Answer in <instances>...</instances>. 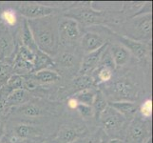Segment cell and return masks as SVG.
Returning a JSON list of instances; mask_svg holds the SVG:
<instances>
[{"instance_id": "cell-32", "label": "cell", "mask_w": 153, "mask_h": 143, "mask_svg": "<svg viewBox=\"0 0 153 143\" xmlns=\"http://www.w3.org/2000/svg\"><path fill=\"white\" fill-rule=\"evenodd\" d=\"M76 110L78 111V113L81 115V116H83V118H91V116H93V110L91 106L79 103Z\"/></svg>"}, {"instance_id": "cell-28", "label": "cell", "mask_w": 153, "mask_h": 143, "mask_svg": "<svg viewBox=\"0 0 153 143\" xmlns=\"http://www.w3.org/2000/svg\"><path fill=\"white\" fill-rule=\"evenodd\" d=\"M0 18L3 21L4 26L10 28V27H14L17 23V14L15 13V10H12V9H7L3 10L1 13V15H0Z\"/></svg>"}, {"instance_id": "cell-7", "label": "cell", "mask_w": 153, "mask_h": 143, "mask_svg": "<svg viewBox=\"0 0 153 143\" xmlns=\"http://www.w3.org/2000/svg\"><path fill=\"white\" fill-rule=\"evenodd\" d=\"M19 13L23 15L27 20L43 18L47 16L53 15L57 12V9L54 7L46 6V5L33 4V3H24L18 7Z\"/></svg>"}, {"instance_id": "cell-14", "label": "cell", "mask_w": 153, "mask_h": 143, "mask_svg": "<svg viewBox=\"0 0 153 143\" xmlns=\"http://www.w3.org/2000/svg\"><path fill=\"white\" fill-rule=\"evenodd\" d=\"M84 133L83 130L79 128L64 126L59 130L55 136V143H72L78 139Z\"/></svg>"}, {"instance_id": "cell-31", "label": "cell", "mask_w": 153, "mask_h": 143, "mask_svg": "<svg viewBox=\"0 0 153 143\" xmlns=\"http://www.w3.org/2000/svg\"><path fill=\"white\" fill-rule=\"evenodd\" d=\"M140 113L143 118H149L152 115V101L151 99H147L140 106Z\"/></svg>"}, {"instance_id": "cell-3", "label": "cell", "mask_w": 153, "mask_h": 143, "mask_svg": "<svg viewBox=\"0 0 153 143\" xmlns=\"http://www.w3.org/2000/svg\"><path fill=\"white\" fill-rule=\"evenodd\" d=\"M66 17L71 18L78 24L81 23L87 27L94 24H101L105 20L103 13L93 9L91 5L88 4H83L70 10L66 13Z\"/></svg>"}, {"instance_id": "cell-9", "label": "cell", "mask_w": 153, "mask_h": 143, "mask_svg": "<svg viewBox=\"0 0 153 143\" xmlns=\"http://www.w3.org/2000/svg\"><path fill=\"white\" fill-rule=\"evenodd\" d=\"M108 88L110 94H113L115 99H119V101H130L135 98L137 94L135 88L125 80L115 82Z\"/></svg>"}, {"instance_id": "cell-25", "label": "cell", "mask_w": 153, "mask_h": 143, "mask_svg": "<svg viewBox=\"0 0 153 143\" xmlns=\"http://www.w3.org/2000/svg\"><path fill=\"white\" fill-rule=\"evenodd\" d=\"M96 93H97L96 90L91 88V89H88V90H84V91H81V92H78L73 95V97L76 98L78 103L91 106L93 103L94 97H95Z\"/></svg>"}, {"instance_id": "cell-8", "label": "cell", "mask_w": 153, "mask_h": 143, "mask_svg": "<svg viewBox=\"0 0 153 143\" xmlns=\"http://www.w3.org/2000/svg\"><path fill=\"white\" fill-rule=\"evenodd\" d=\"M108 48V44L107 43L100 49L85 55L80 65V70H79L81 75H89V73H92L96 70Z\"/></svg>"}, {"instance_id": "cell-17", "label": "cell", "mask_w": 153, "mask_h": 143, "mask_svg": "<svg viewBox=\"0 0 153 143\" xmlns=\"http://www.w3.org/2000/svg\"><path fill=\"white\" fill-rule=\"evenodd\" d=\"M34 60H33V70L31 73L39 72L42 70H48L51 67L55 66V62L52 60V58L45 52L38 50L34 54Z\"/></svg>"}, {"instance_id": "cell-26", "label": "cell", "mask_w": 153, "mask_h": 143, "mask_svg": "<svg viewBox=\"0 0 153 143\" xmlns=\"http://www.w3.org/2000/svg\"><path fill=\"white\" fill-rule=\"evenodd\" d=\"M57 64L62 68L71 69L76 64V55L70 51H65L61 52L57 60Z\"/></svg>"}, {"instance_id": "cell-33", "label": "cell", "mask_w": 153, "mask_h": 143, "mask_svg": "<svg viewBox=\"0 0 153 143\" xmlns=\"http://www.w3.org/2000/svg\"><path fill=\"white\" fill-rule=\"evenodd\" d=\"M78 104L79 103H78V101H77L74 97H71L70 99L68 100V108L71 109V110H75L77 108Z\"/></svg>"}, {"instance_id": "cell-11", "label": "cell", "mask_w": 153, "mask_h": 143, "mask_svg": "<svg viewBox=\"0 0 153 143\" xmlns=\"http://www.w3.org/2000/svg\"><path fill=\"white\" fill-rule=\"evenodd\" d=\"M80 43L82 50L86 54H89V52H92L100 49L105 44H107V42H105V39L101 34L89 31V33H86L82 36Z\"/></svg>"}, {"instance_id": "cell-4", "label": "cell", "mask_w": 153, "mask_h": 143, "mask_svg": "<svg viewBox=\"0 0 153 143\" xmlns=\"http://www.w3.org/2000/svg\"><path fill=\"white\" fill-rule=\"evenodd\" d=\"M80 35V27L75 20L68 17L58 20V38L62 46L71 47L75 45Z\"/></svg>"}, {"instance_id": "cell-27", "label": "cell", "mask_w": 153, "mask_h": 143, "mask_svg": "<svg viewBox=\"0 0 153 143\" xmlns=\"http://www.w3.org/2000/svg\"><path fill=\"white\" fill-rule=\"evenodd\" d=\"M13 73V68L12 64L0 61V88L6 85L10 77Z\"/></svg>"}, {"instance_id": "cell-37", "label": "cell", "mask_w": 153, "mask_h": 143, "mask_svg": "<svg viewBox=\"0 0 153 143\" xmlns=\"http://www.w3.org/2000/svg\"><path fill=\"white\" fill-rule=\"evenodd\" d=\"M109 143H122L119 139H112V140H110Z\"/></svg>"}, {"instance_id": "cell-10", "label": "cell", "mask_w": 153, "mask_h": 143, "mask_svg": "<svg viewBox=\"0 0 153 143\" xmlns=\"http://www.w3.org/2000/svg\"><path fill=\"white\" fill-rule=\"evenodd\" d=\"M117 37L120 40L121 44L126 47L129 51V52L133 54L136 58H138L139 60H146L147 54H149V48L145 43L130 39L123 35H117Z\"/></svg>"}, {"instance_id": "cell-19", "label": "cell", "mask_w": 153, "mask_h": 143, "mask_svg": "<svg viewBox=\"0 0 153 143\" xmlns=\"http://www.w3.org/2000/svg\"><path fill=\"white\" fill-rule=\"evenodd\" d=\"M21 42H22V45L21 46L27 48L33 54H34L35 52H37L39 50L37 46H36L33 35L31 34V31L29 27L27 19L24 20L22 29H21Z\"/></svg>"}, {"instance_id": "cell-38", "label": "cell", "mask_w": 153, "mask_h": 143, "mask_svg": "<svg viewBox=\"0 0 153 143\" xmlns=\"http://www.w3.org/2000/svg\"><path fill=\"white\" fill-rule=\"evenodd\" d=\"M0 143H12V140L7 139V141H3V140L1 139V140H0Z\"/></svg>"}, {"instance_id": "cell-30", "label": "cell", "mask_w": 153, "mask_h": 143, "mask_svg": "<svg viewBox=\"0 0 153 143\" xmlns=\"http://www.w3.org/2000/svg\"><path fill=\"white\" fill-rule=\"evenodd\" d=\"M10 93L12 92L6 86L0 88V115L6 112V100Z\"/></svg>"}, {"instance_id": "cell-21", "label": "cell", "mask_w": 153, "mask_h": 143, "mask_svg": "<svg viewBox=\"0 0 153 143\" xmlns=\"http://www.w3.org/2000/svg\"><path fill=\"white\" fill-rule=\"evenodd\" d=\"M128 134L130 137L135 142H141L145 139V137L147 134V131L146 126L139 120H134L130 125V128L128 131Z\"/></svg>"}, {"instance_id": "cell-39", "label": "cell", "mask_w": 153, "mask_h": 143, "mask_svg": "<svg viewBox=\"0 0 153 143\" xmlns=\"http://www.w3.org/2000/svg\"><path fill=\"white\" fill-rule=\"evenodd\" d=\"M146 143H152V139H151V137H149V139H146Z\"/></svg>"}, {"instance_id": "cell-16", "label": "cell", "mask_w": 153, "mask_h": 143, "mask_svg": "<svg viewBox=\"0 0 153 143\" xmlns=\"http://www.w3.org/2000/svg\"><path fill=\"white\" fill-rule=\"evenodd\" d=\"M108 105L122 115L125 118H133L138 111V106L132 101H111Z\"/></svg>"}, {"instance_id": "cell-36", "label": "cell", "mask_w": 153, "mask_h": 143, "mask_svg": "<svg viewBox=\"0 0 153 143\" xmlns=\"http://www.w3.org/2000/svg\"><path fill=\"white\" fill-rule=\"evenodd\" d=\"M12 143H29V142L25 139H16V137H13L12 139Z\"/></svg>"}, {"instance_id": "cell-1", "label": "cell", "mask_w": 153, "mask_h": 143, "mask_svg": "<svg viewBox=\"0 0 153 143\" xmlns=\"http://www.w3.org/2000/svg\"><path fill=\"white\" fill-rule=\"evenodd\" d=\"M38 49L48 55H55L59 50L58 19L54 16L27 20Z\"/></svg>"}, {"instance_id": "cell-13", "label": "cell", "mask_w": 153, "mask_h": 143, "mask_svg": "<svg viewBox=\"0 0 153 143\" xmlns=\"http://www.w3.org/2000/svg\"><path fill=\"white\" fill-rule=\"evenodd\" d=\"M30 94L25 89H19L13 91L9 94L6 100V111L13 107H20L26 103L30 102Z\"/></svg>"}, {"instance_id": "cell-18", "label": "cell", "mask_w": 153, "mask_h": 143, "mask_svg": "<svg viewBox=\"0 0 153 143\" xmlns=\"http://www.w3.org/2000/svg\"><path fill=\"white\" fill-rule=\"evenodd\" d=\"M29 76L33 79L36 83H41V84H51L54 83L58 80H60V75L55 71L52 70H42L39 72H36L34 73H30Z\"/></svg>"}, {"instance_id": "cell-22", "label": "cell", "mask_w": 153, "mask_h": 143, "mask_svg": "<svg viewBox=\"0 0 153 143\" xmlns=\"http://www.w3.org/2000/svg\"><path fill=\"white\" fill-rule=\"evenodd\" d=\"M94 84L93 78L91 75H81L74 78L72 83V87L75 90V94L78 92L84 91V90L91 89Z\"/></svg>"}, {"instance_id": "cell-35", "label": "cell", "mask_w": 153, "mask_h": 143, "mask_svg": "<svg viewBox=\"0 0 153 143\" xmlns=\"http://www.w3.org/2000/svg\"><path fill=\"white\" fill-rule=\"evenodd\" d=\"M5 136V126L2 121H0V140H1Z\"/></svg>"}, {"instance_id": "cell-2", "label": "cell", "mask_w": 153, "mask_h": 143, "mask_svg": "<svg viewBox=\"0 0 153 143\" xmlns=\"http://www.w3.org/2000/svg\"><path fill=\"white\" fill-rule=\"evenodd\" d=\"M126 27L128 31L126 37L139 42L149 41L152 34V15L146 13L132 17Z\"/></svg>"}, {"instance_id": "cell-6", "label": "cell", "mask_w": 153, "mask_h": 143, "mask_svg": "<svg viewBox=\"0 0 153 143\" xmlns=\"http://www.w3.org/2000/svg\"><path fill=\"white\" fill-rule=\"evenodd\" d=\"M15 49V39L13 33L6 26L0 27V61L12 64L13 56L16 52Z\"/></svg>"}, {"instance_id": "cell-20", "label": "cell", "mask_w": 153, "mask_h": 143, "mask_svg": "<svg viewBox=\"0 0 153 143\" xmlns=\"http://www.w3.org/2000/svg\"><path fill=\"white\" fill-rule=\"evenodd\" d=\"M15 136L19 139H33V137H38L41 136L40 129L29 124H20L16 126L14 130Z\"/></svg>"}, {"instance_id": "cell-24", "label": "cell", "mask_w": 153, "mask_h": 143, "mask_svg": "<svg viewBox=\"0 0 153 143\" xmlns=\"http://www.w3.org/2000/svg\"><path fill=\"white\" fill-rule=\"evenodd\" d=\"M91 107L93 110V115L95 116L96 119H99L100 115L104 112V110L108 107V101L101 91H97Z\"/></svg>"}, {"instance_id": "cell-34", "label": "cell", "mask_w": 153, "mask_h": 143, "mask_svg": "<svg viewBox=\"0 0 153 143\" xmlns=\"http://www.w3.org/2000/svg\"><path fill=\"white\" fill-rule=\"evenodd\" d=\"M85 143H103L100 136H91L87 139Z\"/></svg>"}, {"instance_id": "cell-5", "label": "cell", "mask_w": 153, "mask_h": 143, "mask_svg": "<svg viewBox=\"0 0 153 143\" xmlns=\"http://www.w3.org/2000/svg\"><path fill=\"white\" fill-rule=\"evenodd\" d=\"M99 119L101 121L104 131L108 136L117 134L126 122V118L124 116L112 108H110L108 105L101 114Z\"/></svg>"}, {"instance_id": "cell-23", "label": "cell", "mask_w": 153, "mask_h": 143, "mask_svg": "<svg viewBox=\"0 0 153 143\" xmlns=\"http://www.w3.org/2000/svg\"><path fill=\"white\" fill-rule=\"evenodd\" d=\"M18 113L29 116V118H36L44 114V110L39 104H36L35 102H28L22 106H20L18 109Z\"/></svg>"}, {"instance_id": "cell-29", "label": "cell", "mask_w": 153, "mask_h": 143, "mask_svg": "<svg viewBox=\"0 0 153 143\" xmlns=\"http://www.w3.org/2000/svg\"><path fill=\"white\" fill-rule=\"evenodd\" d=\"M6 86L10 92L15 91V90H19V89H23L24 86V76H20L16 75V73H13V75L10 77L8 80Z\"/></svg>"}, {"instance_id": "cell-12", "label": "cell", "mask_w": 153, "mask_h": 143, "mask_svg": "<svg viewBox=\"0 0 153 143\" xmlns=\"http://www.w3.org/2000/svg\"><path fill=\"white\" fill-rule=\"evenodd\" d=\"M99 65L100 66L97 67L96 70L93 72V75L91 76L95 85H97V84L99 85V84L109 81L113 76V69H114L113 63H109L108 61H105L102 57V60Z\"/></svg>"}, {"instance_id": "cell-15", "label": "cell", "mask_w": 153, "mask_h": 143, "mask_svg": "<svg viewBox=\"0 0 153 143\" xmlns=\"http://www.w3.org/2000/svg\"><path fill=\"white\" fill-rule=\"evenodd\" d=\"M108 50L110 51V56L112 58L113 64L116 67H122L128 62L130 52L122 44H115Z\"/></svg>"}]
</instances>
